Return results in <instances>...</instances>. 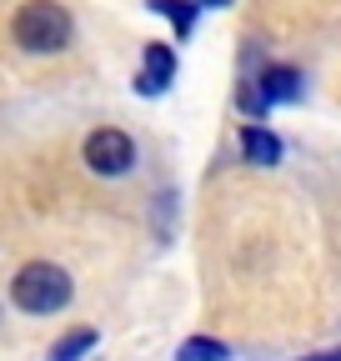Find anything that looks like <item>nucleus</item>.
I'll list each match as a JSON object with an SVG mask.
<instances>
[{
	"mask_svg": "<svg viewBox=\"0 0 341 361\" xmlns=\"http://www.w3.org/2000/svg\"><path fill=\"white\" fill-rule=\"evenodd\" d=\"M11 40L30 56H56L75 40V20L61 0H25L11 16Z\"/></svg>",
	"mask_w": 341,
	"mask_h": 361,
	"instance_id": "nucleus-1",
	"label": "nucleus"
},
{
	"mask_svg": "<svg viewBox=\"0 0 341 361\" xmlns=\"http://www.w3.org/2000/svg\"><path fill=\"white\" fill-rule=\"evenodd\" d=\"M85 351H96V331H91V326H80V331L61 336V341L51 346V356H46V361H80Z\"/></svg>",
	"mask_w": 341,
	"mask_h": 361,
	"instance_id": "nucleus-8",
	"label": "nucleus"
},
{
	"mask_svg": "<svg viewBox=\"0 0 341 361\" xmlns=\"http://www.w3.org/2000/svg\"><path fill=\"white\" fill-rule=\"evenodd\" d=\"M80 161L91 166L96 176L116 180V176H125V171L136 166V141H131V135H125L120 126H101V130H91V135H85Z\"/></svg>",
	"mask_w": 341,
	"mask_h": 361,
	"instance_id": "nucleus-3",
	"label": "nucleus"
},
{
	"mask_svg": "<svg viewBox=\"0 0 341 361\" xmlns=\"http://www.w3.org/2000/svg\"><path fill=\"white\" fill-rule=\"evenodd\" d=\"M146 6H151L156 16H166L170 25H176V35H181V40L196 30V0H146Z\"/></svg>",
	"mask_w": 341,
	"mask_h": 361,
	"instance_id": "nucleus-7",
	"label": "nucleus"
},
{
	"mask_svg": "<svg viewBox=\"0 0 341 361\" xmlns=\"http://www.w3.org/2000/svg\"><path fill=\"white\" fill-rule=\"evenodd\" d=\"M176 80V56H170V45L151 40L146 56H141V75H136V90L141 96H161V90Z\"/></svg>",
	"mask_w": 341,
	"mask_h": 361,
	"instance_id": "nucleus-5",
	"label": "nucleus"
},
{
	"mask_svg": "<svg viewBox=\"0 0 341 361\" xmlns=\"http://www.w3.org/2000/svg\"><path fill=\"white\" fill-rule=\"evenodd\" d=\"M196 6H231V0H196Z\"/></svg>",
	"mask_w": 341,
	"mask_h": 361,
	"instance_id": "nucleus-11",
	"label": "nucleus"
},
{
	"mask_svg": "<svg viewBox=\"0 0 341 361\" xmlns=\"http://www.w3.org/2000/svg\"><path fill=\"white\" fill-rule=\"evenodd\" d=\"M241 156H246L251 166H276V161H281V135L266 130V126H246V130H241Z\"/></svg>",
	"mask_w": 341,
	"mask_h": 361,
	"instance_id": "nucleus-6",
	"label": "nucleus"
},
{
	"mask_svg": "<svg viewBox=\"0 0 341 361\" xmlns=\"http://www.w3.org/2000/svg\"><path fill=\"white\" fill-rule=\"evenodd\" d=\"M302 361H341V346H336V351H316V356H302Z\"/></svg>",
	"mask_w": 341,
	"mask_h": 361,
	"instance_id": "nucleus-10",
	"label": "nucleus"
},
{
	"mask_svg": "<svg viewBox=\"0 0 341 361\" xmlns=\"http://www.w3.org/2000/svg\"><path fill=\"white\" fill-rule=\"evenodd\" d=\"M296 96H302V71L271 66V71H261V80L251 90H241V106L246 111H266V106H281V101H296Z\"/></svg>",
	"mask_w": 341,
	"mask_h": 361,
	"instance_id": "nucleus-4",
	"label": "nucleus"
},
{
	"mask_svg": "<svg viewBox=\"0 0 341 361\" xmlns=\"http://www.w3.org/2000/svg\"><path fill=\"white\" fill-rule=\"evenodd\" d=\"M176 361H231V351H226V341H216V336H191Z\"/></svg>",
	"mask_w": 341,
	"mask_h": 361,
	"instance_id": "nucleus-9",
	"label": "nucleus"
},
{
	"mask_svg": "<svg viewBox=\"0 0 341 361\" xmlns=\"http://www.w3.org/2000/svg\"><path fill=\"white\" fill-rule=\"evenodd\" d=\"M70 296H75V286L66 276V266H56V261H25L11 276V306L25 316H56V311H66Z\"/></svg>",
	"mask_w": 341,
	"mask_h": 361,
	"instance_id": "nucleus-2",
	"label": "nucleus"
}]
</instances>
